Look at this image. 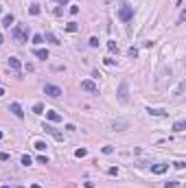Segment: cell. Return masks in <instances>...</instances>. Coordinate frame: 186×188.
Here are the masks:
<instances>
[{
  "label": "cell",
  "mask_w": 186,
  "mask_h": 188,
  "mask_svg": "<svg viewBox=\"0 0 186 188\" xmlns=\"http://www.w3.org/2000/svg\"><path fill=\"white\" fill-rule=\"evenodd\" d=\"M0 140H2V131H0Z\"/></svg>",
  "instance_id": "38"
},
{
  "label": "cell",
  "mask_w": 186,
  "mask_h": 188,
  "mask_svg": "<svg viewBox=\"0 0 186 188\" xmlns=\"http://www.w3.org/2000/svg\"><path fill=\"white\" fill-rule=\"evenodd\" d=\"M9 66H11V68L15 70V74H18V77H20V59L11 57V59H9Z\"/></svg>",
  "instance_id": "13"
},
{
  "label": "cell",
  "mask_w": 186,
  "mask_h": 188,
  "mask_svg": "<svg viewBox=\"0 0 186 188\" xmlns=\"http://www.w3.org/2000/svg\"><path fill=\"white\" fill-rule=\"evenodd\" d=\"M70 13H72V15H77V13H79V7H74V5H72V7H70Z\"/></svg>",
  "instance_id": "31"
},
{
  "label": "cell",
  "mask_w": 186,
  "mask_h": 188,
  "mask_svg": "<svg viewBox=\"0 0 186 188\" xmlns=\"http://www.w3.org/2000/svg\"><path fill=\"white\" fill-rule=\"evenodd\" d=\"M37 162H40V164H48V157H46V155H40V157H37Z\"/></svg>",
  "instance_id": "29"
},
{
  "label": "cell",
  "mask_w": 186,
  "mask_h": 188,
  "mask_svg": "<svg viewBox=\"0 0 186 188\" xmlns=\"http://www.w3.org/2000/svg\"><path fill=\"white\" fill-rule=\"evenodd\" d=\"M184 129H186V123H184V120H178V123L173 125V131H184Z\"/></svg>",
  "instance_id": "16"
},
{
  "label": "cell",
  "mask_w": 186,
  "mask_h": 188,
  "mask_svg": "<svg viewBox=\"0 0 186 188\" xmlns=\"http://www.w3.org/2000/svg\"><path fill=\"white\" fill-rule=\"evenodd\" d=\"M42 129L46 131V134H51V136H53L55 140H64V134H61L59 129H55L53 125H46V123H44V127H42Z\"/></svg>",
  "instance_id": "6"
},
{
  "label": "cell",
  "mask_w": 186,
  "mask_h": 188,
  "mask_svg": "<svg viewBox=\"0 0 186 188\" xmlns=\"http://www.w3.org/2000/svg\"><path fill=\"white\" fill-rule=\"evenodd\" d=\"M107 50H109V53H116V50H118L116 42H107Z\"/></svg>",
  "instance_id": "24"
},
{
  "label": "cell",
  "mask_w": 186,
  "mask_h": 188,
  "mask_svg": "<svg viewBox=\"0 0 186 188\" xmlns=\"http://www.w3.org/2000/svg\"><path fill=\"white\" fill-rule=\"evenodd\" d=\"M31 188H42V186H40V184H33V186H31Z\"/></svg>",
  "instance_id": "34"
},
{
  "label": "cell",
  "mask_w": 186,
  "mask_h": 188,
  "mask_svg": "<svg viewBox=\"0 0 186 188\" xmlns=\"http://www.w3.org/2000/svg\"><path fill=\"white\" fill-rule=\"evenodd\" d=\"M105 2H107V5H112V2H114V0H105Z\"/></svg>",
  "instance_id": "37"
},
{
  "label": "cell",
  "mask_w": 186,
  "mask_h": 188,
  "mask_svg": "<svg viewBox=\"0 0 186 188\" xmlns=\"http://www.w3.org/2000/svg\"><path fill=\"white\" fill-rule=\"evenodd\" d=\"M164 186H166V188H182L184 184H182V182H166Z\"/></svg>",
  "instance_id": "21"
},
{
  "label": "cell",
  "mask_w": 186,
  "mask_h": 188,
  "mask_svg": "<svg viewBox=\"0 0 186 188\" xmlns=\"http://www.w3.org/2000/svg\"><path fill=\"white\" fill-rule=\"evenodd\" d=\"M33 147L37 149V151H44V149H46V147H48V144H46V142H42V140H37V142H35Z\"/></svg>",
  "instance_id": "22"
},
{
  "label": "cell",
  "mask_w": 186,
  "mask_h": 188,
  "mask_svg": "<svg viewBox=\"0 0 186 188\" xmlns=\"http://www.w3.org/2000/svg\"><path fill=\"white\" fill-rule=\"evenodd\" d=\"M44 94H48L51 99H57V96H61V88L53 86V83H46V86H44Z\"/></svg>",
  "instance_id": "3"
},
{
  "label": "cell",
  "mask_w": 186,
  "mask_h": 188,
  "mask_svg": "<svg viewBox=\"0 0 186 188\" xmlns=\"http://www.w3.org/2000/svg\"><path fill=\"white\" fill-rule=\"evenodd\" d=\"M86 149H77V151H74V155H77V157H86Z\"/></svg>",
  "instance_id": "27"
},
{
  "label": "cell",
  "mask_w": 186,
  "mask_h": 188,
  "mask_svg": "<svg viewBox=\"0 0 186 188\" xmlns=\"http://www.w3.org/2000/svg\"><path fill=\"white\" fill-rule=\"evenodd\" d=\"M116 99H118L120 105H127V101H129V86H127V81H120L118 92H116Z\"/></svg>",
  "instance_id": "2"
},
{
  "label": "cell",
  "mask_w": 186,
  "mask_h": 188,
  "mask_svg": "<svg viewBox=\"0 0 186 188\" xmlns=\"http://www.w3.org/2000/svg\"><path fill=\"white\" fill-rule=\"evenodd\" d=\"M31 162H33L31 155H22V164H24V166H31Z\"/></svg>",
  "instance_id": "25"
},
{
  "label": "cell",
  "mask_w": 186,
  "mask_h": 188,
  "mask_svg": "<svg viewBox=\"0 0 186 188\" xmlns=\"http://www.w3.org/2000/svg\"><path fill=\"white\" fill-rule=\"evenodd\" d=\"M118 18H120V20H123V22H129V20H132V18H134V7H120V11H118Z\"/></svg>",
  "instance_id": "5"
},
{
  "label": "cell",
  "mask_w": 186,
  "mask_h": 188,
  "mask_svg": "<svg viewBox=\"0 0 186 188\" xmlns=\"http://www.w3.org/2000/svg\"><path fill=\"white\" fill-rule=\"evenodd\" d=\"M90 46H92V48H96V46H99V37H90Z\"/></svg>",
  "instance_id": "28"
},
{
  "label": "cell",
  "mask_w": 186,
  "mask_h": 188,
  "mask_svg": "<svg viewBox=\"0 0 186 188\" xmlns=\"http://www.w3.org/2000/svg\"><path fill=\"white\" fill-rule=\"evenodd\" d=\"M151 171H153L155 175H162V173L169 171V164H155V166H151Z\"/></svg>",
  "instance_id": "11"
},
{
  "label": "cell",
  "mask_w": 186,
  "mask_h": 188,
  "mask_svg": "<svg viewBox=\"0 0 186 188\" xmlns=\"http://www.w3.org/2000/svg\"><path fill=\"white\" fill-rule=\"evenodd\" d=\"M184 90H186V81H182L180 86H178V90H175V94H178V96H182V94H184Z\"/></svg>",
  "instance_id": "20"
},
{
  "label": "cell",
  "mask_w": 186,
  "mask_h": 188,
  "mask_svg": "<svg viewBox=\"0 0 186 188\" xmlns=\"http://www.w3.org/2000/svg\"><path fill=\"white\" fill-rule=\"evenodd\" d=\"M9 112H13V116H18V118H24V112H22V107L18 105V103H11V105H9Z\"/></svg>",
  "instance_id": "8"
},
{
  "label": "cell",
  "mask_w": 186,
  "mask_h": 188,
  "mask_svg": "<svg viewBox=\"0 0 186 188\" xmlns=\"http://www.w3.org/2000/svg\"><path fill=\"white\" fill-rule=\"evenodd\" d=\"M127 53H129V57H132V59H136V57H138V48H134V46H132V48H129Z\"/></svg>",
  "instance_id": "26"
},
{
  "label": "cell",
  "mask_w": 186,
  "mask_h": 188,
  "mask_svg": "<svg viewBox=\"0 0 186 188\" xmlns=\"http://www.w3.org/2000/svg\"><path fill=\"white\" fill-rule=\"evenodd\" d=\"M59 2H61V5H68V0H59Z\"/></svg>",
  "instance_id": "35"
},
{
  "label": "cell",
  "mask_w": 186,
  "mask_h": 188,
  "mask_svg": "<svg viewBox=\"0 0 186 188\" xmlns=\"http://www.w3.org/2000/svg\"><path fill=\"white\" fill-rule=\"evenodd\" d=\"M33 114H44V105L42 103H35L33 105Z\"/></svg>",
  "instance_id": "17"
},
{
  "label": "cell",
  "mask_w": 186,
  "mask_h": 188,
  "mask_svg": "<svg viewBox=\"0 0 186 188\" xmlns=\"http://www.w3.org/2000/svg\"><path fill=\"white\" fill-rule=\"evenodd\" d=\"M20 188H22V186H20Z\"/></svg>",
  "instance_id": "41"
},
{
  "label": "cell",
  "mask_w": 186,
  "mask_h": 188,
  "mask_svg": "<svg viewBox=\"0 0 186 188\" xmlns=\"http://www.w3.org/2000/svg\"><path fill=\"white\" fill-rule=\"evenodd\" d=\"M46 118H48L51 123H59V120H61L64 116L59 114V112H46Z\"/></svg>",
  "instance_id": "9"
},
{
  "label": "cell",
  "mask_w": 186,
  "mask_h": 188,
  "mask_svg": "<svg viewBox=\"0 0 186 188\" xmlns=\"http://www.w3.org/2000/svg\"><path fill=\"white\" fill-rule=\"evenodd\" d=\"M112 129L114 131H125V129H129V123L127 120H114V123H112Z\"/></svg>",
  "instance_id": "7"
},
{
  "label": "cell",
  "mask_w": 186,
  "mask_h": 188,
  "mask_svg": "<svg viewBox=\"0 0 186 188\" xmlns=\"http://www.w3.org/2000/svg\"><path fill=\"white\" fill-rule=\"evenodd\" d=\"M29 13L31 15H40V5H31L29 7Z\"/></svg>",
  "instance_id": "18"
},
{
  "label": "cell",
  "mask_w": 186,
  "mask_h": 188,
  "mask_svg": "<svg viewBox=\"0 0 186 188\" xmlns=\"http://www.w3.org/2000/svg\"><path fill=\"white\" fill-rule=\"evenodd\" d=\"M9 160V153H0V162H7Z\"/></svg>",
  "instance_id": "32"
},
{
  "label": "cell",
  "mask_w": 186,
  "mask_h": 188,
  "mask_svg": "<svg viewBox=\"0 0 186 188\" xmlns=\"http://www.w3.org/2000/svg\"><path fill=\"white\" fill-rule=\"evenodd\" d=\"M0 11H2V7H0Z\"/></svg>",
  "instance_id": "40"
},
{
  "label": "cell",
  "mask_w": 186,
  "mask_h": 188,
  "mask_svg": "<svg viewBox=\"0 0 186 188\" xmlns=\"http://www.w3.org/2000/svg\"><path fill=\"white\" fill-rule=\"evenodd\" d=\"M0 24H2V26H7V29H11V24H13V15H11V13H9V15H5Z\"/></svg>",
  "instance_id": "15"
},
{
  "label": "cell",
  "mask_w": 186,
  "mask_h": 188,
  "mask_svg": "<svg viewBox=\"0 0 186 188\" xmlns=\"http://www.w3.org/2000/svg\"><path fill=\"white\" fill-rule=\"evenodd\" d=\"M44 40H46V42H51V44H55V46H59V44H61V42L57 40V35H55V33H51V31H46Z\"/></svg>",
  "instance_id": "10"
},
{
  "label": "cell",
  "mask_w": 186,
  "mask_h": 188,
  "mask_svg": "<svg viewBox=\"0 0 186 188\" xmlns=\"http://www.w3.org/2000/svg\"><path fill=\"white\" fill-rule=\"evenodd\" d=\"M2 188H11V186H2Z\"/></svg>",
  "instance_id": "39"
},
{
  "label": "cell",
  "mask_w": 186,
  "mask_h": 188,
  "mask_svg": "<svg viewBox=\"0 0 186 188\" xmlns=\"http://www.w3.org/2000/svg\"><path fill=\"white\" fill-rule=\"evenodd\" d=\"M66 31H70V33H74V31H79V26H77V22H68V24H66Z\"/></svg>",
  "instance_id": "19"
},
{
  "label": "cell",
  "mask_w": 186,
  "mask_h": 188,
  "mask_svg": "<svg viewBox=\"0 0 186 188\" xmlns=\"http://www.w3.org/2000/svg\"><path fill=\"white\" fill-rule=\"evenodd\" d=\"M42 42H44V35H40V33H37V35H33V44H35V46H40Z\"/></svg>",
  "instance_id": "23"
},
{
  "label": "cell",
  "mask_w": 186,
  "mask_h": 188,
  "mask_svg": "<svg viewBox=\"0 0 186 188\" xmlns=\"http://www.w3.org/2000/svg\"><path fill=\"white\" fill-rule=\"evenodd\" d=\"M184 166H186V164L182 162V160H178V162H175V168H178V171H182V168H184Z\"/></svg>",
  "instance_id": "30"
},
{
  "label": "cell",
  "mask_w": 186,
  "mask_h": 188,
  "mask_svg": "<svg viewBox=\"0 0 186 188\" xmlns=\"http://www.w3.org/2000/svg\"><path fill=\"white\" fill-rule=\"evenodd\" d=\"M81 90H83V92H90V94H96V92H99V86H96L92 79H83V81H81Z\"/></svg>",
  "instance_id": "4"
},
{
  "label": "cell",
  "mask_w": 186,
  "mask_h": 188,
  "mask_svg": "<svg viewBox=\"0 0 186 188\" xmlns=\"http://www.w3.org/2000/svg\"><path fill=\"white\" fill-rule=\"evenodd\" d=\"M35 57L37 59H48V50L46 48H35Z\"/></svg>",
  "instance_id": "14"
},
{
  "label": "cell",
  "mask_w": 186,
  "mask_h": 188,
  "mask_svg": "<svg viewBox=\"0 0 186 188\" xmlns=\"http://www.w3.org/2000/svg\"><path fill=\"white\" fill-rule=\"evenodd\" d=\"M2 94H5V88H0V96H2Z\"/></svg>",
  "instance_id": "36"
},
{
  "label": "cell",
  "mask_w": 186,
  "mask_h": 188,
  "mask_svg": "<svg viewBox=\"0 0 186 188\" xmlns=\"http://www.w3.org/2000/svg\"><path fill=\"white\" fill-rule=\"evenodd\" d=\"M11 37H13L18 44L29 42V26H26V24H15L13 29H11Z\"/></svg>",
  "instance_id": "1"
},
{
  "label": "cell",
  "mask_w": 186,
  "mask_h": 188,
  "mask_svg": "<svg viewBox=\"0 0 186 188\" xmlns=\"http://www.w3.org/2000/svg\"><path fill=\"white\" fill-rule=\"evenodd\" d=\"M2 42H5V35H2V33H0V44H2Z\"/></svg>",
  "instance_id": "33"
},
{
  "label": "cell",
  "mask_w": 186,
  "mask_h": 188,
  "mask_svg": "<svg viewBox=\"0 0 186 188\" xmlns=\"http://www.w3.org/2000/svg\"><path fill=\"white\" fill-rule=\"evenodd\" d=\"M147 112H149V116H166V114H169V112H164L160 107H149Z\"/></svg>",
  "instance_id": "12"
}]
</instances>
